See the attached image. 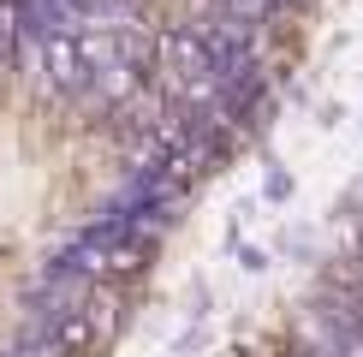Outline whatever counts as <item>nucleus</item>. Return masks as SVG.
I'll return each mask as SVG.
<instances>
[{
  "instance_id": "f257e3e1",
  "label": "nucleus",
  "mask_w": 363,
  "mask_h": 357,
  "mask_svg": "<svg viewBox=\"0 0 363 357\" xmlns=\"http://www.w3.org/2000/svg\"><path fill=\"white\" fill-rule=\"evenodd\" d=\"M42 36H48V84H54V96H78V89L96 84L78 30H42Z\"/></svg>"
},
{
  "instance_id": "7ed1b4c3",
  "label": "nucleus",
  "mask_w": 363,
  "mask_h": 357,
  "mask_svg": "<svg viewBox=\"0 0 363 357\" xmlns=\"http://www.w3.org/2000/svg\"><path fill=\"white\" fill-rule=\"evenodd\" d=\"M226 12L262 30V24H268V18H274V12H280V0H226Z\"/></svg>"
},
{
  "instance_id": "f03ea898",
  "label": "nucleus",
  "mask_w": 363,
  "mask_h": 357,
  "mask_svg": "<svg viewBox=\"0 0 363 357\" xmlns=\"http://www.w3.org/2000/svg\"><path fill=\"white\" fill-rule=\"evenodd\" d=\"M84 327H89V346H96V351H108L113 339H119V327H125V298H119L113 280H96V286H89Z\"/></svg>"
}]
</instances>
